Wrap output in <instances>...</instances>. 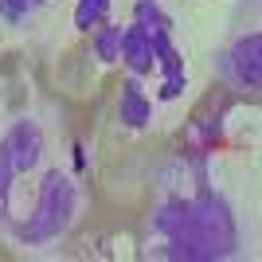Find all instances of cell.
<instances>
[{"label": "cell", "instance_id": "obj_10", "mask_svg": "<svg viewBox=\"0 0 262 262\" xmlns=\"http://www.w3.org/2000/svg\"><path fill=\"white\" fill-rule=\"evenodd\" d=\"M12 180H16V172H12V164L4 161V153H0V215H12V204H8Z\"/></svg>", "mask_w": 262, "mask_h": 262}, {"label": "cell", "instance_id": "obj_4", "mask_svg": "<svg viewBox=\"0 0 262 262\" xmlns=\"http://www.w3.org/2000/svg\"><path fill=\"white\" fill-rule=\"evenodd\" d=\"M118 118L129 125V129H145L149 118H153V102L145 98L141 78L133 75L129 82H121V98H118Z\"/></svg>", "mask_w": 262, "mask_h": 262}, {"label": "cell", "instance_id": "obj_9", "mask_svg": "<svg viewBox=\"0 0 262 262\" xmlns=\"http://www.w3.org/2000/svg\"><path fill=\"white\" fill-rule=\"evenodd\" d=\"M110 16V0H78L75 8V28L78 32H90L94 24H102Z\"/></svg>", "mask_w": 262, "mask_h": 262}, {"label": "cell", "instance_id": "obj_6", "mask_svg": "<svg viewBox=\"0 0 262 262\" xmlns=\"http://www.w3.org/2000/svg\"><path fill=\"white\" fill-rule=\"evenodd\" d=\"M90 47H94V55H98L102 63H118L121 59V28L110 24V20L94 24L90 28Z\"/></svg>", "mask_w": 262, "mask_h": 262}, {"label": "cell", "instance_id": "obj_11", "mask_svg": "<svg viewBox=\"0 0 262 262\" xmlns=\"http://www.w3.org/2000/svg\"><path fill=\"white\" fill-rule=\"evenodd\" d=\"M184 86H188L184 75H164V82L157 86V98H161V102H172V98H180V94H184Z\"/></svg>", "mask_w": 262, "mask_h": 262}, {"label": "cell", "instance_id": "obj_5", "mask_svg": "<svg viewBox=\"0 0 262 262\" xmlns=\"http://www.w3.org/2000/svg\"><path fill=\"white\" fill-rule=\"evenodd\" d=\"M262 35L251 32V35H243L239 43H235V51H231V63H235V78H239L243 86H258V78H262Z\"/></svg>", "mask_w": 262, "mask_h": 262}, {"label": "cell", "instance_id": "obj_2", "mask_svg": "<svg viewBox=\"0 0 262 262\" xmlns=\"http://www.w3.org/2000/svg\"><path fill=\"white\" fill-rule=\"evenodd\" d=\"M71 215H75V184L55 168V172H47L43 192L35 200V215L28 219V227L20 231V239L24 243H47L71 223Z\"/></svg>", "mask_w": 262, "mask_h": 262}, {"label": "cell", "instance_id": "obj_13", "mask_svg": "<svg viewBox=\"0 0 262 262\" xmlns=\"http://www.w3.org/2000/svg\"><path fill=\"white\" fill-rule=\"evenodd\" d=\"M32 4H43V0H32Z\"/></svg>", "mask_w": 262, "mask_h": 262}, {"label": "cell", "instance_id": "obj_1", "mask_svg": "<svg viewBox=\"0 0 262 262\" xmlns=\"http://www.w3.org/2000/svg\"><path fill=\"white\" fill-rule=\"evenodd\" d=\"M153 231L164 239L161 254L168 258H223V254H235L239 247L235 219L211 192H200L196 200L157 211Z\"/></svg>", "mask_w": 262, "mask_h": 262}, {"label": "cell", "instance_id": "obj_7", "mask_svg": "<svg viewBox=\"0 0 262 262\" xmlns=\"http://www.w3.org/2000/svg\"><path fill=\"white\" fill-rule=\"evenodd\" d=\"M153 63L161 67L164 75H184V55L172 47L168 32H153Z\"/></svg>", "mask_w": 262, "mask_h": 262}, {"label": "cell", "instance_id": "obj_12", "mask_svg": "<svg viewBox=\"0 0 262 262\" xmlns=\"http://www.w3.org/2000/svg\"><path fill=\"white\" fill-rule=\"evenodd\" d=\"M28 8H32V0H0V12H4L8 20H20Z\"/></svg>", "mask_w": 262, "mask_h": 262}, {"label": "cell", "instance_id": "obj_3", "mask_svg": "<svg viewBox=\"0 0 262 262\" xmlns=\"http://www.w3.org/2000/svg\"><path fill=\"white\" fill-rule=\"evenodd\" d=\"M121 63L141 78L153 71V32H145L141 24L121 28Z\"/></svg>", "mask_w": 262, "mask_h": 262}, {"label": "cell", "instance_id": "obj_8", "mask_svg": "<svg viewBox=\"0 0 262 262\" xmlns=\"http://www.w3.org/2000/svg\"><path fill=\"white\" fill-rule=\"evenodd\" d=\"M133 24H141L145 32H172V20L161 12L157 0H137L133 4Z\"/></svg>", "mask_w": 262, "mask_h": 262}]
</instances>
